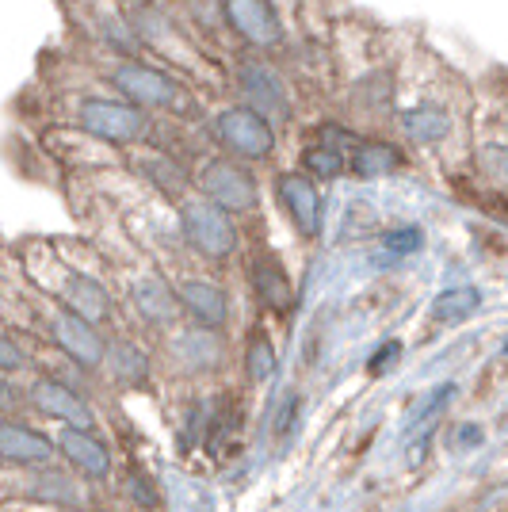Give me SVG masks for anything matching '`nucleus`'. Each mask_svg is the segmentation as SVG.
Here are the masks:
<instances>
[{"label": "nucleus", "instance_id": "obj_21", "mask_svg": "<svg viewBox=\"0 0 508 512\" xmlns=\"http://www.w3.org/2000/svg\"><path fill=\"white\" fill-rule=\"evenodd\" d=\"M138 169L146 172V176H153L165 192H176V188H184V172L172 165L169 157H149V161H138Z\"/></svg>", "mask_w": 508, "mask_h": 512}, {"label": "nucleus", "instance_id": "obj_3", "mask_svg": "<svg viewBox=\"0 0 508 512\" xmlns=\"http://www.w3.org/2000/svg\"><path fill=\"white\" fill-rule=\"evenodd\" d=\"M81 127L104 142L115 146H130L146 134V115L134 104H119V100H85L81 104Z\"/></svg>", "mask_w": 508, "mask_h": 512}, {"label": "nucleus", "instance_id": "obj_6", "mask_svg": "<svg viewBox=\"0 0 508 512\" xmlns=\"http://www.w3.org/2000/svg\"><path fill=\"white\" fill-rule=\"evenodd\" d=\"M237 85L245 92V107L260 111L264 119H287L291 115V96L279 73L264 62H245L237 69Z\"/></svg>", "mask_w": 508, "mask_h": 512}, {"label": "nucleus", "instance_id": "obj_17", "mask_svg": "<svg viewBox=\"0 0 508 512\" xmlns=\"http://www.w3.org/2000/svg\"><path fill=\"white\" fill-rule=\"evenodd\" d=\"M402 153L386 142H363L360 150L352 153V172L363 176V180H375V176H386V172L402 169Z\"/></svg>", "mask_w": 508, "mask_h": 512}, {"label": "nucleus", "instance_id": "obj_7", "mask_svg": "<svg viewBox=\"0 0 508 512\" xmlns=\"http://www.w3.org/2000/svg\"><path fill=\"white\" fill-rule=\"evenodd\" d=\"M226 20L230 27L253 46H272L283 39L279 16L268 0H226Z\"/></svg>", "mask_w": 508, "mask_h": 512}, {"label": "nucleus", "instance_id": "obj_25", "mask_svg": "<svg viewBox=\"0 0 508 512\" xmlns=\"http://www.w3.org/2000/svg\"><path fill=\"white\" fill-rule=\"evenodd\" d=\"M398 360H402V344H398V341H386L379 348V352H375V356L367 360V367H371V375H386V371H390V367H394Z\"/></svg>", "mask_w": 508, "mask_h": 512}, {"label": "nucleus", "instance_id": "obj_4", "mask_svg": "<svg viewBox=\"0 0 508 512\" xmlns=\"http://www.w3.org/2000/svg\"><path fill=\"white\" fill-rule=\"evenodd\" d=\"M111 85L138 107H180V100H184V88L176 85L172 77H165L161 69H149V65H138V62L119 65L111 73Z\"/></svg>", "mask_w": 508, "mask_h": 512}, {"label": "nucleus", "instance_id": "obj_15", "mask_svg": "<svg viewBox=\"0 0 508 512\" xmlns=\"http://www.w3.org/2000/svg\"><path fill=\"white\" fill-rule=\"evenodd\" d=\"M134 306L149 321H172L176 310H180V299H176V291H172L165 279L149 276L142 283H134Z\"/></svg>", "mask_w": 508, "mask_h": 512}, {"label": "nucleus", "instance_id": "obj_12", "mask_svg": "<svg viewBox=\"0 0 508 512\" xmlns=\"http://www.w3.org/2000/svg\"><path fill=\"white\" fill-rule=\"evenodd\" d=\"M58 448H62V455L73 467L85 470L88 478H107V474H111V451H107L88 428L65 425L62 432H58Z\"/></svg>", "mask_w": 508, "mask_h": 512}, {"label": "nucleus", "instance_id": "obj_2", "mask_svg": "<svg viewBox=\"0 0 508 512\" xmlns=\"http://www.w3.org/2000/svg\"><path fill=\"white\" fill-rule=\"evenodd\" d=\"M218 138L226 142V150H233L245 161H268L276 150V130L268 127V119L260 111L245 104L226 107L218 115Z\"/></svg>", "mask_w": 508, "mask_h": 512}, {"label": "nucleus", "instance_id": "obj_30", "mask_svg": "<svg viewBox=\"0 0 508 512\" xmlns=\"http://www.w3.org/2000/svg\"><path fill=\"white\" fill-rule=\"evenodd\" d=\"M455 444H459V448H478V444H482V428H478V425H463V432L455 436Z\"/></svg>", "mask_w": 508, "mask_h": 512}, {"label": "nucleus", "instance_id": "obj_19", "mask_svg": "<svg viewBox=\"0 0 508 512\" xmlns=\"http://www.w3.org/2000/svg\"><path fill=\"white\" fill-rule=\"evenodd\" d=\"M478 306H482L478 287H455V291H444L440 299L432 302V318L444 321V325H459V321L474 318Z\"/></svg>", "mask_w": 508, "mask_h": 512}, {"label": "nucleus", "instance_id": "obj_26", "mask_svg": "<svg viewBox=\"0 0 508 512\" xmlns=\"http://www.w3.org/2000/svg\"><path fill=\"white\" fill-rule=\"evenodd\" d=\"M27 367V356H23V348L12 337H4L0 333V371H23Z\"/></svg>", "mask_w": 508, "mask_h": 512}, {"label": "nucleus", "instance_id": "obj_1", "mask_svg": "<svg viewBox=\"0 0 508 512\" xmlns=\"http://www.w3.org/2000/svg\"><path fill=\"white\" fill-rule=\"evenodd\" d=\"M184 237L199 256H211V260H226L237 249V230H233L230 214L222 211L211 199H191L184 203Z\"/></svg>", "mask_w": 508, "mask_h": 512}, {"label": "nucleus", "instance_id": "obj_31", "mask_svg": "<svg viewBox=\"0 0 508 512\" xmlns=\"http://www.w3.org/2000/svg\"><path fill=\"white\" fill-rule=\"evenodd\" d=\"M12 406H16V390L0 379V409H12Z\"/></svg>", "mask_w": 508, "mask_h": 512}, {"label": "nucleus", "instance_id": "obj_11", "mask_svg": "<svg viewBox=\"0 0 508 512\" xmlns=\"http://www.w3.org/2000/svg\"><path fill=\"white\" fill-rule=\"evenodd\" d=\"M0 459L16 467H46L54 459V444L35 428L0 421Z\"/></svg>", "mask_w": 508, "mask_h": 512}, {"label": "nucleus", "instance_id": "obj_13", "mask_svg": "<svg viewBox=\"0 0 508 512\" xmlns=\"http://www.w3.org/2000/svg\"><path fill=\"white\" fill-rule=\"evenodd\" d=\"M176 299L184 302V310L195 321H203L207 329H222L226 318H230V302L222 295V287H214L207 279H184L176 287Z\"/></svg>", "mask_w": 508, "mask_h": 512}, {"label": "nucleus", "instance_id": "obj_18", "mask_svg": "<svg viewBox=\"0 0 508 512\" xmlns=\"http://www.w3.org/2000/svg\"><path fill=\"white\" fill-rule=\"evenodd\" d=\"M402 130L413 138V142H424V146H432V142H440L447 138V115L440 107H413V111H405L402 115Z\"/></svg>", "mask_w": 508, "mask_h": 512}, {"label": "nucleus", "instance_id": "obj_14", "mask_svg": "<svg viewBox=\"0 0 508 512\" xmlns=\"http://www.w3.org/2000/svg\"><path fill=\"white\" fill-rule=\"evenodd\" d=\"M253 287L256 295L268 302V306H276V310H287L291 302H295V291H291V279L283 272V264H279L272 253H260L253 264Z\"/></svg>", "mask_w": 508, "mask_h": 512}, {"label": "nucleus", "instance_id": "obj_23", "mask_svg": "<svg viewBox=\"0 0 508 512\" xmlns=\"http://www.w3.org/2000/svg\"><path fill=\"white\" fill-rule=\"evenodd\" d=\"M302 165H306V172H314V176H337V172L344 169V161H340V150H329V146L306 150Z\"/></svg>", "mask_w": 508, "mask_h": 512}, {"label": "nucleus", "instance_id": "obj_5", "mask_svg": "<svg viewBox=\"0 0 508 512\" xmlns=\"http://www.w3.org/2000/svg\"><path fill=\"white\" fill-rule=\"evenodd\" d=\"M199 180H203L207 199L218 203L222 211H253L256 203H260L256 176L249 169H241L237 161H211Z\"/></svg>", "mask_w": 508, "mask_h": 512}, {"label": "nucleus", "instance_id": "obj_22", "mask_svg": "<svg viewBox=\"0 0 508 512\" xmlns=\"http://www.w3.org/2000/svg\"><path fill=\"white\" fill-rule=\"evenodd\" d=\"M451 394H455V386H451V383H444V386H440V390H432V394H428V402H424V406L417 409L413 417H409V428L417 432V428L432 425V421H436V417L444 413L447 402H451Z\"/></svg>", "mask_w": 508, "mask_h": 512}, {"label": "nucleus", "instance_id": "obj_24", "mask_svg": "<svg viewBox=\"0 0 508 512\" xmlns=\"http://www.w3.org/2000/svg\"><path fill=\"white\" fill-rule=\"evenodd\" d=\"M421 245H424V234L417 226H405V230L386 234V253L390 256H409V253H417Z\"/></svg>", "mask_w": 508, "mask_h": 512}, {"label": "nucleus", "instance_id": "obj_27", "mask_svg": "<svg viewBox=\"0 0 508 512\" xmlns=\"http://www.w3.org/2000/svg\"><path fill=\"white\" fill-rule=\"evenodd\" d=\"M295 421H298V394H287L276 413V436H291Z\"/></svg>", "mask_w": 508, "mask_h": 512}, {"label": "nucleus", "instance_id": "obj_8", "mask_svg": "<svg viewBox=\"0 0 508 512\" xmlns=\"http://www.w3.org/2000/svg\"><path fill=\"white\" fill-rule=\"evenodd\" d=\"M31 402L43 409L46 417H58L73 428H92V406L73 386L58 383V379H35L31 383Z\"/></svg>", "mask_w": 508, "mask_h": 512}, {"label": "nucleus", "instance_id": "obj_32", "mask_svg": "<svg viewBox=\"0 0 508 512\" xmlns=\"http://www.w3.org/2000/svg\"><path fill=\"white\" fill-rule=\"evenodd\" d=\"M505 352H508V344H505Z\"/></svg>", "mask_w": 508, "mask_h": 512}, {"label": "nucleus", "instance_id": "obj_16", "mask_svg": "<svg viewBox=\"0 0 508 512\" xmlns=\"http://www.w3.org/2000/svg\"><path fill=\"white\" fill-rule=\"evenodd\" d=\"M65 310H73V314H81L85 321H100L107 318V310H111V299H107V291L96 283V279L88 276H73L69 279V291H65Z\"/></svg>", "mask_w": 508, "mask_h": 512}, {"label": "nucleus", "instance_id": "obj_28", "mask_svg": "<svg viewBox=\"0 0 508 512\" xmlns=\"http://www.w3.org/2000/svg\"><path fill=\"white\" fill-rule=\"evenodd\" d=\"M123 356H127V363L115 367V375H119V379H146V356L127 348V344H123Z\"/></svg>", "mask_w": 508, "mask_h": 512}, {"label": "nucleus", "instance_id": "obj_20", "mask_svg": "<svg viewBox=\"0 0 508 512\" xmlns=\"http://www.w3.org/2000/svg\"><path fill=\"white\" fill-rule=\"evenodd\" d=\"M276 348L272 341H264V337H256L249 344V352H245V367H249V379L253 383H264V379H272L276 375Z\"/></svg>", "mask_w": 508, "mask_h": 512}, {"label": "nucleus", "instance_id": "obj_29", "mask_svg": "<svg viewBox=\"0 0 508 512\" xmlns=\"http://www.w3.org/2000/svg\"><path fill=\"white\" fill-rule=\"evenodd\" d=\"M130 497H134L142 509H157V490L149 486L142 474H130Z\"/></svg>", "mask_w": 508, "mask_h": 512}, {"label": "nucleus", "instance_id": "obj_10", "mask_svg": "<svg viewBox=\"0 0 508 512\" xmlns=\"http://www.w3.org/2000/svg\"><path fill=\"white\" fill-rule=\"evenodd\" d=\"M279 203H283V211L291 214V222L306 237L321 234V199H318V188L306 176H298V172L279 176Z\"/></svg>", "mask_w": 508, "mask_h": 512}, {"label": "nucleus", "instance_id": "obj_9", "mask_svg": "<svg viewBox=\"0 0 508 512\" xmlns=\"http://www.w3.org/2000/svg\"><path fill=\"white\" fill-rule=\"evenodd\" d=\"M54 341L62 344V352H69L88 371L104 363V352H107L104 341L96 337L92 321H85L81 314H73V310H58V318H54Z\"/></svg>", "mask_w": 508, "mask_h": 512}]
</instances>
